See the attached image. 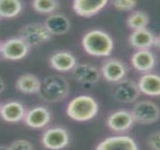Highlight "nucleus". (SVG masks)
Returning a JSON list of instances; mask_svg holds the SVG:
<instances>
[{"instance_id":"f257e3e1","label":"nucleus","mask_w":160,"mask_h":150,"mask_svg":"<svg viewBox=\"0 0 160 150\" xmlns=\"http://www.w3.org/2000/svg\"><path fill=\"white\" fill-rule=\"evenodd\" d=\"M70 86L66 78L59 75L46 77L41 83L39 94L42 100L49 103L60 102L68 96Z\"/></svg>"},{"instance_id":"f03ea898","label":"nucleus","mask_w":160,"mask_h":150,"mask_svg":"<svg viewBox=\"0 0 160 150\" xmlns=\"http://www.w3.org/2000/svg\"><path fill=\"white\" fill-rule=\"evenodd\" d=\"M82 46L87 54L95 57H107L113 49V39L105 32L94 29L85 34Z\"/></svg>"},{"instance_id":"7ed1b4c3","label":"nucleus","mask_w":160,"mask_h":150,"mask_svg":"<svg viewBox=\"0 0 160 150\" xmlns=\"http://www.w3.org/2000/svg\"><path fill=\"white\" fill-rule=\"evenodd\" d=\"M98 106L93 97L81 95L70 101L67 106L68 117L77 121H87L96 115Z\"/></svg>"},{"instance_id":"20e7f679","label":"nucleus","mask_w":160,"mask_h":150,"mask_svg":"<svg viewBox=\"0 0 160 150\" xmlns=\"http://www.w3.org/2000/svg\"><path fill=\"white\" fill-rule=\"evenodd\" d=\"M20 37L29 47L39 46L48 42L52 35L44 24L40 23L29 24L20 30Z\"/></svg>"},{"instance_id":"39448f33","label":"nucleus","mask_w":160,"mask_h":150,"mask_svg":"<svg viewBox=\"0 0 160 150\" xmlns=\"http://www.w3.org/2000/svg\"><path fill=\"white\" fill-rule=\"evenodd\" d=\"M134 121L142 125L155 123L159 119V106L150 100H141L134 105L132 110Z\"/></svg>"},{"instance_id":"423d86ee","label":"nucleus","mask_w":160,"mask_h":150,"mask_svg":"<svg viewBox=\"0 0 160 150\" xmlns=\"http://www.w3.org/2000/svg\"><path fill=\"white\" fill-rule=\"evenodd\" d=\"M29 47L20 37L8 39L0 45V52L5 59L9 61H19L23 59L29 52Z\"/></svg>"},{"instance_id":"0eeeda50","label":"nucleus","mask_w":160,"mask_h":150,"mask_svg":"<svg viewBox=\"0 0 160 150\" xmlns=\"http://www.w3.org/2000/svg\"><path fill=\"white\" fill-rule=\"evenodd\" d=\"M42 142L49 149H61L66 147L69 142V135L62 127H53L44 133Z\"/></svg>"},{"instance_id":"6e6552de","label":"nucleus","mask_w":160,"mask_h":150,"mask_svg":"<svg viewBox=\"0 0 160 150\" xmlns=\"http://www.w3.org/2000/svg\"><path fill=\"white\" fill-rule=\"evenodd\" d=\"M118 82L114 91L115 99L122 104H131L136 101L140 94L138 84L129 79H122Z\"/></svg>"},{"instance_id":"1a4fd4ad","label":"nucleus","mask_w":160,"mask_h":150,"mask_svg":"<svg viewBox=\"0 0 160 150\" xmlns=\"http://www.w3.org/2000/svg\"><path fill=\"white\" fill-rule=\"evenodd\" d=\"M127 69L125 63L118 59L107 60L102 67V74L107 81L118 82L125 77Z\"/></svg>"},{"instance_id":"9d476101","label":"nucleus","mask_w":160,"mask_h":150,"mask_svg":"<svg viewBox=\"0 0 160 150\" xmlns=\"http://www.w3.org/2000/svg\"><path fill=\"white\" fill-rule=\"evenodd\" d=\"M137 143L128 136H115L106 138L98 144V150H136Z\"/></svg>"},{"instance_id":"9b49d317","label":"nucleus","mask_w":160,"mask_h":150,"mask_svg":"<svg viewBox=\"0 0 160 150\" xmlns=\"http://www.w3.org/2000/svg\"><path fill=\"white\" fill-rule=\"evenodd\" d=\"M108 0H74L73 9L78 15L90 18L98 14Z\"/></svg>"},{"instance_id":"f8f14e48","label":"nucleus","mask_w":160,"mask_h":150,"mask_svg":"<svg viewBox=\"0 0 160 150\" xmlns=\"http://www.w3.org/2000/svg\"><path fill=\"white\" fill-rule=\"evenodd\" d=\"M23 119L27 125L32 128H42L51 121V113L44 106H36L26 112Z\"/></svg>"},{"instance_id":"ddd939ff","label":"nucleus","mask_w":160,"mask_h":150,"mask_svg":"<svg viewBox=\"0 0 160 150\" xmlns=\"http://www.w3.org/2000/svg\"><path fill=\"white\" fill-rule=\"evenodd\" d=\"M72 70L76 81L83 84L96 83L101 76L100 71L96 67L87 63L76 64Z\"/></svg>"},{"instance_id":"4468645a","label":"nucleus","mask_w":160,"mask_h":150,"mask_svg":"<svg viewBox=\"0 0 160 150\" xmlns=\"http://www.w3.org/2000/svg\"><path fill=\"white\" fill-rule=\"evenodd\" d=\"M107 123L111 130L116 132H124L131 128L134 120L131 112L120 110L111 114L108 119Z\"/></svg>"},{"instance_id":"2eb2a0df","label":"nucleus","mask_w":160,"mask_h":150,"mask_svg":"<svg viewBox=\"0 0 160 150\" xmlns=\"http://www.w3.org/2000/svg\"><path fill=\"white\" fill-rule=\"evenodd\" d=\"M0 115L7 122L15 123L24 119L25 107L18 101H10L0 108Z\"/></svg>"},{"instance_id":"dca6fc26","label":"nucleus","mask_w":160,"mask_h":150,"mask_svg":"<svg viewBox=\"0 0 160 150\" xmlns=\"http://www.w3.org/2000/svg\"><path fill=\"white\" fill-rule=\"evenodd\" d=\"M44 25L53 35H64L68 32L71 27L69 20L62 14H52L44 21Z\"/></svg>"},{"instance_id":"f3484780","label":"nucleus","mask_w":160,"mask_h":150,"mask_svg":"<svg viewBox=\"0 0 160 150\" xmlns=\"http://www.w3.org/2000/svg\"><path fill=\"white\" fill-rule=\"evenodd\" d=\"M49 61L52 68L59 72L72 70L77 64L75 57L68 51H59L53 54Z\"/></svg>"},{"instance_id":"a211bd4d","label":"nucleus","mask_w":160,"mask_h":150,"mask_svg":"<svg viewBox=\"0 0 160 150\" xmlns=\"http://www.w3.org/2000/svg\"><path fill=\"white\" fill-rule=\"evenodd\" d=\"M133 67L140 72H149L153 69L156 64V58L151 51L138 50L133 54L131 58Z\"/></svg>"},{"instance_id":"6ab92c4d","label":"nucleus","mask_w":160,"mask_h":150,"mask_svg":"<svg viewBox=\"0 0 160 150\" xmlns=\"http://www.w3.org/2000/svg\"><path fill=\"white\" fill-rule=\"evenodd\" d=\"M154 35L147 28L134 30L129 36V43L138 50H147L153 46Z\"/></svg>"},{"instance_id":"aec40b11","label":"nucleus","mask_w":160,"mask_h":150,"mask_svg":"<svg viewBox=\"0 0 160 150\" xmlns=\"http://www.w3.org/2000/svg\"><path fill=\"white\" fill-rule=\"evenodd\" d=\"M138 88L142 93L148 96H159L160 94V78L156 74H146L139 80Z\"/></svg>"},{"instance_id":"412c9836","label":"nucleus","mask_w":160,"mask_h":150,"mask_svg":"<svg viewBox=\"0 0 160 150\" xmlns=\"http://www.w3.org/2000/svg\"><path fill=\"white\" fill-rule=\"evenodd\" d=\"M42 82L36 76L27 73L20 76L16 82V88L23 94H37L39 92Z\"/></svg>"},{"instance_id":"4be33fe9","label":"nucleus","mask_w":160,"mask_h":150,"mask_svg":"<svg viewBox=\"0 0 160 150\" xmlns=\"http://www.w3.org/2000/svg\"><path fill=\"white\" fill-rule=\"evenodd\" d=\"M22 8L20 0H0V18H15L21 12Z\"/></svg>"},{"instance_id":"5701e85b","label":"nucleus","mask_w":160,"mask_h":150,"mask_svg":"<svg viewBox=\"0 0 160 150\" xmlns=\"http://www.w3.org/2000/svg\"><path fill=\"white\" fill-rule=\"evenodd\" d=\"M149 22L150 19L148 14L142 11H135L132 12L126 20L127 26L133 31L145 29L148 27Z\"/></svg>"},{"instance_id":"b1692460","label":"nucleus","mask_w":160,"mask_h":150,"mask_svg":"<svg viewBox=\"0 0 160 150\" xmlns=\"http://www.w3.org/2000/svg\"><path fill=\"white\" fill-rule=\"evenodd\" d=\"M32 8L40 14H52L59 6L58 0H33Z\"/></svg>"},{"instance_id":"393cba45","label":"nucleus","mask_w":160,"mask_h":150,"mask_svg":"<svg viewBox=\"0 0 160 150\" xmlns=\"http://www.w3.org/2000/svg\"><path fill=\"white\" fill-rule=\"evenodd\" d=\"M136 5L137 0H113V7L120 12L132 11Z\"/></svg>"},{"instance_id":"a878e982","label":"nucleus","mask_w":160,"mask_h":150,"mask_svg":"<svg viewBox=\"0 0 160 150\" xmlns=\"http://www.w3.org/2000/svg\"><path fill=\"white\" fill-rule=\"evenodd\" d=\"M9 150H32L34 149L33 145L28 140H18L14 141L7 148Z\"/></svg>"},{"instance_id":"bb28decb","label":"nucleus","mask_w":160,"mask_h":150,"mask_svg":"<svg viewBox=\"0 0 160 150\" xmlns=\"http://www.w3.org/2000/svg\"><path fill=\"white\" fill-rule=\"evenodd\" d=\"M148 145L152 149H160V134L159 131L154 132L149 137Z\"/></svg>"},{"instance_id":"cd10ccee","label":"nucleus","mask_w":160,"mask_h":150,"mask_svg":"<svg viewBox=\"0 0 160 150\" xmlns=\"http://www.w3.org/2000/svg\"><path fill=\"white\" fill-rule=\"evenodd\" d=\"M4 89H5L4 82H3V80L0 78V94L4 91Z\"/></svg>"},{"instance_id":"c85d7f7f","label":"nucleus","mask_w":160,"mask_h":150,"mask_svg":"<svg viewBox=\"0 0 160 150\" xmlns=\"http://www.w3.org/2000/svg\"><path fill=\"white\" fill-rule=\"evenodd\" d=\"M153 46H155L159 48V36H157V37L155 36V38H154Z\"/></svg>"},{"instance_id":"c756f323","label":"nucleus","mask_w":160,"mask_h":150,"mask_svg":"<svg viewBox=\"0 0 160 150\" xmlns=\"http://www.w3.org/2000/svg\"><path fill=\"white\" fill-rule=\"evenodd\" d=\"M0 19H1V18H0Z\"/></svg>"}]
</instances>
